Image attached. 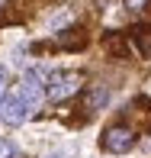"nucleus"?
I'll return each mask as SVG.
<instances>
[{"instance_id": "nucleus-1", "label": "nucleus", "mask_w": 151, "mask_h": 158, "mask_svg": "<svg viewBox=\"0 0 151 158\" xmlns=\"http://www.w3.org/2000/svg\"><path fill=\"white\" fill-rule=\"evenodd\" d=\"M77 90H81V77L77 74H52V84H48V97L52 100H68Z\"/></svg>"}, {"instance_id": "nucleus-2", "label": "nucleus", "mask_w": 151, "mask_h": 158, "mask_svg": "<svg viewBox=\"0 0 151 158\" xmlns=\"http://www.w3.org/2000/svg\"><path fill=\"white\" fill-rule=\"evenodd\" d=\"M29 113H32V106H26L19 97H6L3 103H0V119H3V123H10V126L26 123V119H29Z\"/></svg>"}, {"instance_id": "nucleus-3", "label": "nucleus", "mask_w": 151, "mask_h": 158, "mask_svg": "<svg viewBox=\"0 0 151 158\" xmlns=\"http://www.w3.org/2000/svg\"><path fill=\"white\" fill-rule=\"evenodd\" d=\"M19 100H23L26 106H39V100H42V81H39V74H35V68L26 71V77H23V84H19Z\"/></svg>"}, {"instance_id": "nucleus-4", "label": "nucleus", "mask_w": 151, "mask_h": 158, "mask_svg": "<svg viewBox=\"0 0 151 158\" xmlns=\"http://www.w3.org/2000/svg\"><path fill=\"white\" fill-rule=\"evenodd\" d=\"M103 145H106V152H129V148L135 145V135H132V129H125V126H113L109 132L103 135Z\"/></svg>"}, {"instance_id": "nucleus-5", "label": "nucleus", "mask_w": 151, "mask_h": 158, "mask_svg": "<svg viewBox=\"0 0 151 158\" xmlns=\"http://www.w3.org/2000/svg\"><path fill=\"white\" fill-rule=\"evenodd\" d=\"M106 100H109V94H106L103 87H97V90L90 94V100H87V110H100V106H103Z\"/></svg>"}, {"instance_id": "nucleus-6", "label": "nucleus", "mask_w": 151, "mask_h": 158, "mask_svg": "<svg viewBox=\"0 0 151 158\" xmlns=\"http://www.w3.org/2000/svg\"><path fill=\"white\" fill-rule=\"evenodd\" d=\"M13 155H16V148H13V142L0 139V158H13Z\"/></svg>"}, {"instance_id": "nucleus-7", "label": "nucleus", "mask_w": 151, "mask_h": 158, "mask_svg": "<svg viewBox=\"0 0 151 158\" xmlns=\"http://www.w3.org/2000/svg\"><path fill=\"white\" fill-rule=\"evenodd\" d=\"M3 90H6V71L0 68V97H3Z\"/></svg>"}, {"instance_id": "nucleus-8", "label": "nucleus", "mask_w": 151, "mask_h": 158, "mask_svg": "<svg viewBox=\"0 0 151 158\" xmlns=\"http://www.w3.org/2000/svg\"><path fill=\"white\" fill-rule=\"evenodd\" d=\"M64 155H68V152H55V155H48V158H64Z\"/></svg>"}, {"instance_id": "nucleus-9", "label": "nucleus", "mask_w": 151, "mask_h": 158, "mask_svg": "<svg viewBox=\"0 0 151 158\" xmlns=\"http://www.w3.org/2000/svg\"><path fill=\"white\" fill-rule=\"evenodd\" d=\"M3 3H6V0H0V6H3Z\"/></svg>"}]
</instances>
